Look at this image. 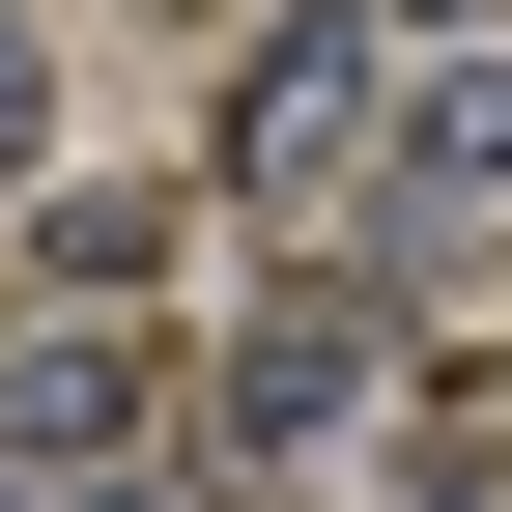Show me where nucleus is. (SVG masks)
<instances>
[{"label":"nucleus","instance_id":"39448f33","mask_svg":"<svg viewBox=\"0 0 512 512\" xmlns=\"http://www.w3.org/2000/svg\"><path fill=\"white\" fill-rule=\"evenodd\" d=\"M29 256H57V313H143V285H171V171H57Z\"/></svg>","mask_w":512,"mask_h":512},{"label":"nucleus","instance_id":"423d86ee","mask_svg":"<svg viewBox=\"0 0 512 512\" xmlns=\"http://www.w3.org/2000/svg\"><path fill=\"white\" fill-rule=\"evenodd\" d=\"M0 171H29V29H0Z\"/></svg>","mask_w":512,"mask_h":512},{"label":"nucleus","instance_id":"0eeeda50","mask_svg":"<svg viewBox=\"0 0 512 512\" xmlns=\"http://www.w3.org/2000/svg\"><path fill=\"white\" fill-rule=\"evenodd\" d=\"M370 29H512V0H370Z\"/></svg>","mask_w":512,"mask_h":512},{"label":"nucleus","instance_id":"6e6552de","mask_svg":"<svg viewBox=\"0 0 512 512\" xmlns=\"http://www.w3.org/2000/svg\"><path fill=\"white\" fill-rule=\"evenodd\" d=\"M57 512H171V484H57Z\"/></svg>","mask_w":512,"mask_h":512},{"label":"nucleus","instance_id":"20e7f679","mask_svg":"<svg viewBox=\"0 0 512 512\" xmlns=\"http://www.w3.org/2000/svg\"><path fill=\"white\" fill-rule=\"evenodd\" d=\"M143 342H114V313H57V342H0V512H57V484H114L143 456Z\"/></svg>","mask_w":512,"mask_h":512},{"label":"nucleus","instance_id":"7ed1b4c3","mask_svg":"<svg viewBox=\"0 0 512 512\" xmlns=\"http://www.w3.org/2000/svg\"><path fill=\"white\" fill-rule=\"evenodd\" d=\"M370 228H512V29H399V143H370Z\"/></svg>","mask_w":512,"mask_h":512},{"label":"nucleus","instance_id":"f257e3e1","mask_svg":"<svg viewBox=\"0 0 512 512\" xmlns=\"http://www.w3.org/2000/svg\"><path fill=\"white\" fill-rule=\"evenodd\" d=\"M370 143H399V29L370 0H285L256 86H228V200L256 228H370Z\"/></svg>","mask_w":512,"mask_h":512},{"label":"nucleus","instance_id":"f03ea898","mask_svg":"<svg viewBox=\"0 0 512 512\" xmlns=\"http://www.w3.org/2000/svg\"><path fill=\"white\" fill-rule=\"evenodd\" d=\"M370 399H399V370H370V285H285V313L200 370V456H228V484H342Z\"/></svg>","mask_w":512,"mask_h":512}]
</instances>
